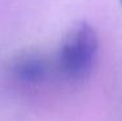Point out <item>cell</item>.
<instances>
[{"mask_svg": "<svg viewBox=\"0 0 122 121\" xmlns=\"http://www.w3.org/2000/svg\"><path fill=\"white\" fill-rule=\"evenodd\" d=\"M121 3H122V0H121Z\"/></svg>", "mask_w": 122, "mask_h": 121, "instance_id": "3", "label": "cell"}, {"mask_svg": "<svg viewBox=\"0 0 122 121\" xmlns=\"http://www.w3.org/2000/svg\"><path fill=\"white\" fill-rule=\"evenodd\" d=\"M13 73L17 79L25 83H39L48 74V64L39 55H26L16 61Z\"/></svg>", "mask_w": 122, "mask_h": 121, "instance_id": "2", "label": "cell"}, {"mask_svg": "<svg viewBox=\"0 0 122 121\" xmlns=\"http://www.w3.org/2000/svg\"><path fill=\"white\" fill-rule=\"evenodd\" d=\"M99 50L95 29L85 21L69 30L57 53V67L64 77L81 81L90 76Z\"/></svg>", "mask_w": 122, "mask_h": 121, "instance_id": "1", "label": "cell"}]
</instances>
